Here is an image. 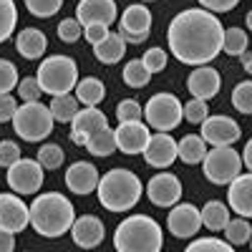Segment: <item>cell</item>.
<instances>
[{
    "label": "cell",
    "instance_id": "cell-3",
    "mask_svg": "<svg viewBox=\"0 0 252 252\" xmlns=\"http://www.w3.org/2000/svg\"><path fill=\"white\" fill-rule=\"evenodd\" d=\"M96 192L103 209H109V212H129L131 207L139 204L144 184L134 172L119 166V169H111L98 179Z\"/></svg>",
    "mask_w": 252,
    "mask_h": 252
},
{
    "label": "cell",
    "instance_id": "cell-29",
    "mask_svg": "<svg viewBox=\"0 0 252 252\" xmlns=\"http://www.w3.org/2000/svg\"><path fill=\"white\" fill-rule=\"evenodd\" d=\"M86 149L94 154V157H111L114 152H116V134H114V129H101V131H96L91 139H89V144H86Z\"/></svg>",
    "mask_w": 252,
    "mask_h": 252
},
{
    "label": "cell",
    "instance_id": "cell-2",
    "mask_svg": "<svg viewBox=\"0 0 252 252\" xmlns=\"http://www.w3.org/2000/svg\"><path fill=\"white\" fill-rule=\"evenodd\" d=\"M76 222V207L61 192H46L38 194L31 204V227L40 237L56 240L66 235Z\"/></svg>",
    "mask_w": 252,
    "mask_h": 252
},
{
    "label": "cell",
    "instance_id": "cell-51",
    "mask_svg": "<svg viewBox=\"0 0 252 252\" xmlns=\"http://www.w3.org/2000/svg\"><path fill=\"white\" fill-rule=\"evenodd\" d=\"M245 23H247V31H252V10L247 13V18H245Z\"/></svg>",
    "mask_w": 252,
    "mask_h": 252
},
{
    "label": "cell",
    "instance_id": "cell-5",
    "mask_svg": "<svg viewBox=\"0 0 252 252\" xmlns=\"http://www.w3.org/2000/svg\"><path fill=\"white\" fill-rule=\"evenodd\" d=\"M38 83L43 94H51V96H66L76 89L78 83V66L71 56H63V53H56V56H48L43 63L38 66Z\"/></svg>",
    "mask_w": 252,
    "mask_h": 252
},
{
    "label": "cell",
    "instance_id": "cell-20",
    "mask_svg": "<svg viewBox=\"0 0 252 252\" xmlns=\"http://www.w3.org/2000/svg\"><path fill=\"white\" fill-rule=\"evenodd\" d=\"M227 207L245 220L252 217V172L240 174L227 184Z\"/></svg>",
    "mask_w": 252,
    "mask_h": 252
},
{
    "label": "cell",
    "instance_id": "cell-39",
    "mask_svg": "<svg viewBox=\"0 0 252 252\" xmlns=\"http://www.w3.org/2000/svg\"><path fill=\"white\" fill-rule=\"evenodd\" d=\"M141 116H144V109H141V103L136 98H124L116 106L119 124H124V121H141Z\"/></svg>",
    "mask_w": 252,
    "mask_h": 252
},
{
    "label": "cell",
    "instance_id": "cell-13",
    "mask_svg": "<svg viewBox=\"0 0 252 252\" xmlns=\"http://www.w3.org/2000/svg\"><path fill=\"white\" fill-rule=\"evenodd\" d=\"M31 224V207L20 199V194H0V229L5 232H23Z\"/></svg>",
    "mask_w": 252,
    "mask_h": 252
},
{
    "label": "cell",
    "instance_id": "cell-6",
    "mask_svg": "<svg viewBox=\"0 0 252 252\" xmlns=\"http://www.w3.org/2000/svg\"><path fill=\"white\" fill-rule=\"evenodd\" d=\"M53 124H56V119H53L51 109L40 101H31V103L18 106V111L13 116L15 134L26 141H43L53 131Z\"/></svg>",
    "mask_w": 252,
    "mask_h": 252
},
{
    "label": "cell",
    "instance_id": "cell-41",
    "mask_svg": "<svg viewBox=\"0 0 252 252\" xmlns=\"http://www.w3.org/2000/svg\"><path fill=\"white\" fill-rule=\"evenodd\" d=\"M81 35H83V26L76 18H63L58 23V38L63 40V43H76Z\"/></svg>",
    "mask_w": 252,
    "mask_h": 252
},
{
    "label": "cell",
    "instance_id": "cell-15",
    "mask_svg": "<svg viewBox=\"0 0 252 252\" xmlns=\"http://www.w3.org/2000/svg\"><path fill=\"white\" fill-rule=\"evenodd\" d=\"M106 126H109L106 114H103L101 109H96V106H86V109H81V111L76 114V119L71 121V141L86 146L89 139H91L96 131L106 129Z\"/></svg>",
    "mask_w": 252,
    "mask_h": 252
},
{
    "label": "cell",
    "instance_id": "cell-22",
    "mask_svg": "<svg viewBox=\"0 0 252 252\" xmlns=\"http://www.w3.org/2000/svg\"><path fill=\"white\" fill-rule=\"evenodd\" d=\"M121 26L119 33H131V35H149L152 33V10L136 3V5H126L121 13Z\"/></svg>",
    "mask_w": 252,
    "mask_h": 252
},
{
    "label": "cell",
    "instance_id": "cell-4",
    "mask_svg": "<svg viewBox=\"0 0 252 252\" xmlns=\"http://www.w3.org/2000/svg\"><path fill=\"white\" fill-rule=\"evenodd\" d=\"M164 242V232L154 217L131 215L126 217L114 232L116 252H159Z\"/></svg>",
    "mask_w": 252,
    "mask_h": 252
},
{
    "label": "cell",
    "instance_id": "cell-47",
    "mask_svg": "<svg viewBox=\"0 0 252 252\" xmlns=\"http://www.w3.org/2000/svg\"><path fill=\"white\" fill-rule=\"evenodd\" d=\"M83 33H86V40L91 46H98L111 31H109V26H103V23H91V26H83Z\"/></svg>",
    "mask_w": 252,
    "mask_h": 252
},
{
    "label": "cell",
    "instance_id": "cell-43",
    "mask_svg": "<svg viewBox=\"0 0 252 252\" xmlns=\"http://www.w3.org/2000/svg\"><path fill=\"white\" fill-rule=\"evenodd\" d=\"M40 94H43V89H40L38 78H31V76H26V78H20V81H18V96L23 98V103L38 101V98H40Z\"/></svg>",
    "mask_w": 252,
    "mask_h": 252
},
{
    "label": "cell",
    "instance_id": "cell-9",
    "mask_svg": "<svg viewBox=\"0 0 252 252\" xmlns=\"http://www.w3.org/2000/svg\"><path fill=\"white\" fill-rule=\"evenodd\" d=\"M43 172L46 169L38 164V159H18L13 166H8L5 179L15 194H35L43 184Z\"/></svg>",
    "mask_w": 252,
    "mask_h": 252
},
{
    "label": "cell",
    "instance_id": "cell-16",
    "mask_svg": "<svg viewBox=\"0 0 252 252\" xmlns=\"http://www.w3.org/2000/svg\"><path fill=\"white\" fill-rule=\"evenodd\" d=\"M116 18H119L116 0H78L76 5V20L81 26H91V23L111 26Z\"/></svg>",
    "mask_w": 252,
    "mask_h": 252
},
{
    "label": "cell",
    "instance_id": "cell-46",
    "mask_svg": "<svg viewBox=\"0 0 252 252\" xmlns=\"http://www.w3.org/2000/svg\"><path fill=\"white\" fill-rule=\"evenodd\" d=\"M15 111H18V101L10 94H0V124L13 121Z\"/></svg>",
    "mask_w": 252,
    "mask_h": 252
},
{
    "label": "cell",
    "instance_id": "cell-36",
    "mask_svg": "<svg viewBox=\"0 0 252 252\" xmlns=\"http://www.w3.org/2000/svg\"><path fill=\"white\" fill-rule=\"evenodd\" d=\"M232 106L240 114H252V81H242L232 91Z\"/></svg>",
    "mask_w": 252,
    "mask_h": 252
},
{
    "label": "cell",
    "instance_id": "cell-48",
    "mask_svg": "<svg viewBox=\"0 0 252 252\" xmlns=\"http://www.w3.org/2000/svg\"><path fill=\"white\" fill-rule=\"evenodd\" d=\"M15 250V235L0 229V252H13Z\"/></svg>",
    "mask_w": 252,
    "mask_h": 252
},
{
    "label": "cell",
    "instance_id": "cell-33",
    "mask_svg": "<svg viewBox=\"0 0 252 252\" xmlns=\"http://www.w3.org/2000/svg\"><path fill=\"white\" fill-rule=\"evenodd\" d=\"M224 235H227V242L229 245H247L250 237H252V227L245 217H237V220H229L227 227H224Z\"/></svg>",
    "mask_w": 252,
    "mask_h": 252
},
{
    "label": "cell",
    "instance_id": "cell-45",
    "mask_svg": "<svg viewBox=\"0 0 252 252\" xmlns=\"http://www.w3.org/2000/svg\"><path fill=\"white\" fill-rule=\"evenodd\" d=\"M197 3L209 13H229V10L237 8L240 0H197Z\"/></svg>",
    "mask_w": 252,
    "mask_h": 252
},
{
    "label": "cell",
    "instance_id": "cell-32",
    "mask_svg": "<svg viewBox=\"0 0 252 252\" xmlns=\"http://www.w3.org/2000/svg\"><path fill=\"white\" fill-rule=\"evenodd\" d=\"M250 46L247 40V33L242 28H227L224 31V43H222V51L227 56H242Z\"/></svg>",
    "mask_w": 252,
    "mask_h": 252
},
{
    "label": "cell",
    "instance_id": "cell-35",
    "mask_svg": "<svg viewBox=\"0 0 252 252\" xmlns=\"http://www.w3.org/2000/svg\"><path fill=\"white\" fill-rule=\"evenodd\" d=\"M184 252H235V247H229V242L220 237H199Z\"/></svg>",
    "mask_w": 252,
    "mask_h": 252
},
{
    "label": "cell",
    "instance_id": "cell-11",
    "mask_svg": "<svg viewBox=\"0 0 252 252\" xmlns=\"http://www.w3.org/2000/svg\"><path fill=\"white\" fill-rule=\"evenodd\" d=\"M202 227V212L189 204V202H177L172 209H169V217H166V229L179 237V240H187V237H194Z\"/></svg>",
    "mask_w": 252,
    "mask_h": 252
},
{
    "label": "cell",
    "instance_id": "cell-17",
    "mask_svg": "<svg viewBox=\"0 0 252 252\" xmlns=\"http://www.w3.org/2000/svg\"><path fill=\"white\" fill-rule=\"evenodd\" d=\"M144 159H146V164H149V166H157V169H166V166H172L179 159L177 141L172 139V134L157 131L149 139V146L144 149Z\"/></svg>",
    "mask_w": 252,
    "mask_h": 252
},
{
    "label": "cell",
    "instance_id": "cell-50",
    "mask_svg": "<svg viewBox=\"0 0 252 252\" xmlns=\"http://www.w3.org/2000/svg\"><path fill=\"white\" fill-rule=\"evenodd\" d=\"M240 63H242V68L252 76V51H245V53L240 56Z\"/></svg>",
    "mask_w": 252,
    "mask_h": 252
},
{
    "label": "cell",
    "instance_id": "cell-14",
    "mask_svg": "<svg viewBox=\"0 0 252 252\" xmlns=\"http://www.w3.org/2000/svg\"><path fill=\"white\" fill-rule=\"evenodd\" d=\"M240 124L229 116H207L202 121V139L212 146H232L240 139Z\"/></svg>",
    "mask_w": 252,
    "mask_h": 252
},
{
    "label": "cell",
    "instance_id": "cell-19",
    "mask_svg": "<svg viewBox=\"0 0 252 252\" xmlns=\"http://www.w3.org/2000/svg\"><path fill=\"white\" fill-rule=\"evenodd\" d=\"M71 237L78 247L83 250H94L103 242L106 237V229H103V222L96 217V215H83V217H76L73 227H71Z\"/></svg>",
    "mask_w": 252,
    "mask_h": 252
},
{
    "label": "cell",
    "instance_id": "cell-27",
    "mask_svg": "<svg viewBox=\"0 0 252 252\" xmlns=\"http://www.w3.org/2000/svg\"><path fill=\"white\" fill-rule=\"evenodd\" d=\"M199 212H202V224L207 229H212V232H220V229H224L227 222H229V207L220 199L207 202Z\"/></svg>",
    "mask_w": 252,
    "mask_h": 252
},
{
    "label": "cell",
    "instance_id": "cell-7",
    "mask_svg": "<svg viewBox=\"0 0 252 252\" xmlns=\"http://www.w3.org/2000/svg\"><path fill=\"white\" fill-rule=\"evenodd\" d=\"M202 172L207 182L224 187L242 174V154H237L232 146H212L202 159Z\"/></svg>",
    "mask_w": 252,
    "mask_h": 252
},
{
    "label": "cell",
    "instance_id": "cell-42",
    "mask_svg": "<svg viewBox=\"0 0 252 252\" xmlns=\"http://www.w3.org/2000/svg\"><path fill=\"white\" fill-rule=\"evenodd\" d=\"M141 63L146 66V71L154 76V73H159V71L166 68V51L164 48H149V51L141 56Z\"/></svg>",
    "mask_w": 252,
    "mask_h": 252
},
{
    "label": "cell",
    "instance_id": "cell-24",
    "mask_svg": "<svg viewBox=\"0 0 252 252\" xmlns=\"http://www.w3.org/2000/svg\"><path fill=\"white\" fill-rule=\"evenodd\" d=\"M106 96V89H103V81L96 76H86V78H78L76 83V98L83 106H98Z\"/></svg>",
    "mask_w": 252,
    "mask_h": 252
},
{
    "label": "cell",
    "instance_id": "cell-25",
    "mask_svg": "<svg viewBox=\"0 0 252 252\" xmlns=\"http://www.w3.org/2000/svg\"><path fill=\"white\" fill-rule=\"evenodd\" d=\"M124 51H126V43H124V38H121L119 33H109L98 46H94V56H96L101 63H106V66H111V63H119V61L124 58Z\"/></svg>",
    "mask_w": 252,
    "mask_h": 252
},
{
    "label": "cell",
    "instance_id": "cell-30",
    "mask_svg": "<svg viewBox=\"0 0 252 252\" xmlns=\"http://www.w3.org/2000/svg\"><path fill=\"white\" fill-rule=\"evenodd\" d=\"M121 78H124L126 86H131V89H144V86H149L152 73L146 71V66L141 63V58H131V61L124 66Z\"/></svg>",
    "mask_w": 252,
    "mask_h": 252
},
{
    "label": "cell",
    "instance_id": "cell-44",
    "mask_svg": "<svg viewBox=\"0 0 252 252\" xmlns=\"http://www.w3.org/2000/svg\"><path fill=\"white\" fill-rule=\"evenodd\" d=\"M18 159H23L20 157V146L15 144V141H8V139H3L0 141V166H13Z\"/></svg>",
    "mask_w": 252,
    "mask_h": 252
},
{
    "label": "cell",
    "instance_id": "cell-37",
    "mask_svg": "<svg viewBox=\"0 0 252 252\" xmlns=\"http://www.w3.org/2000/svg\"><path fill=\"white\" fill-rule=\"evenodd\" d=\"M182 116L189 121V124H202L207 116H209V106L204 98H192L187 101V106H182Z\"/></svg>",
    "mask_w": 252,
    "mask_h": 252
},
{
    "label": "cell",
    "instance_id": "cell-21",
    "mask_svg": "<svg viewBox=\"0 0 252 252\" xmlns=\"http://www.w3.org/2000/svg\"><path fill=\"white\" fill-rule=\"evenodd\" d=\"M220 86H222L220 73L212 66H197L192 73H189V78H187L189 94H192L194 98H204V101L215 98L220 94Z\"/></svg>",
    "mask_w": 252,
    "mask_h": 252
},
{
    "label": "cell",
    "instance_id": "cell-31",
    "mask_svg": "<svg viewBox=\"0 0 252 252\" xmlns=\"http://www.w3.org/2000/svg\"><path fill=\"white\" fill-rule=\"evenodd\" d=\"M15 23H18V8L13 0H0V43L13 35L15 31Z\"/></svg>",
    "mask_w": 252,
    "mask_h": 252
},
{
    "label": "cell",
    "instance_id": "cell-28",
    "mask_svg": "<svg viewBox=\"0 0 252 252\" xmlns=\"http://www.w3.org/2000/svg\"><path fill=\"white\" fill-rule=\"evenodd\" d=\"M48 109H51L53 119L61 121V124H71V121L76 119V114L81 111L78 98L71 96V94H66V96H53V101H51Z\"/></svg>",
    "mask_w": 252,
    "mask_h": 252
},
{
    "label": "cell",
    "instance_id": "cell-53",
    "mask_svg": "<svg viewBox=\"0 0 252 252\" xmlns=\"http://www.w3.org/2000/svg\"><path fill=\"white\" fill-rule=\"evenodd\" d=\"M250 247H252V237H250Z\"/></svg>",
    "mask_w": 252,
    "mask_h": 252
},
{
    "label": "cell",
    "instance_id": "cell-1",
    "mask_svg": "<svg viewBox=\"0 0 252 252\" xmlns=\"http://www.w3.org/2000/svg\"><path fill=\"white\" fill-rule=\"evenodd\" d=\"M166 43L179 63L207 66L222 53L224 28L215 13L204 8H189L172 18L166 28Z\"/></svg>",
    "mask_w": 252,
    "mask_h": 252
},
{
    "label": "cell",
    "instance_id": "cell-8",
    "mask_svg": "<svg viewBox=\"0 0 252 252\" xmlns=\"http://www.w3.org/2000/svg\"><path fill=\"white\" fill-rule=\"evenodd\" d=\"M182 106L184 103L174 94H166V91L154 94L149 101H146V109H144L146 126H152V129H157V131H164V134L174 131L184 119Z\"/></svg>",
    "mask_w": 252,
    "mask_h": 252
},
{
    "label": "cell",
    "instance_id": "cell-26",
    "mask_svg": "<svg viewBox=\"0 0 252 252\" xmlns=\"http://www.w3.org/2000/svg\"><path fill=\"white\" fill-rule=\"evenodd\" d=\"M177 152L184 164H202L207 157V141L199 134H187L182 141H177Z\"/></svg>",
    "mask_w": 252,
    "mask_h": 252
},
{
    "label": "cell",
    "instance_id": "cell-23",
    "mask_svg": "<svg viewBox=\"0 0 252 252\" xmlns=\"http://www.w3.org/2000/svg\"><path fill=\"white\" fill-rule=\"evenodd\" d=\"M15 48L18 53L28 58V61H35L46 53L48 48V38L43 31H38V28H23L18 35H15Z\"/></svg>",
    "mask_w": 252,
    "mask_h": 252
},
{
    "label": "cell",
    "instance_id": "cell-38",
    "mask_svg": "<svg viewBox=\"0 0 252 252\" xmlns=\"http://www.w3.org/2000/svg\"><path fill=\"white\" fill-rule=\"evenodd\" d=\"M63 0H26V8L35 18H51L61 10Z\"/></svg>",
    "mask_w": 252,
    "mask_h": 252
},
{
    "label": "cell",
    "instance_id": "cell-52",
    "mask_svg": "<svg viewBox=\"0 0 252 252\" xmlns=\"http://www.w3.org/2000/svg\"><path fill=\"white\" fill-rule=\"evenodd\" d=\"M144 3H154V0H144Z\"/></svg>",
    "mask_w": 252,
    "mask_h": 252
},
{
    "label": "cell",
    "instance_id": "cell-40",
    "mask_svg": "<svg viewBox=\"0 0 252 252\" xmlns=\"http://www.w3.org/2000/svg\"><path fill=\"white\" fill-rule=\"evenodd\" d=\"M18 68L10 61L0 58V94H10L13 89H18Z\"/></svg>",
    "mask_w": 252,
    "mask_h": 252
},
{
    "label": "cell",
    "instance_id": "cell-34",
    "mask_svg": "<svg viewBox=\"0 0 252 252\" xmlns=\"http://www.w3.org/2000/svg\"><path fill=\"white\" fill-rule=\"evenodd\" d=\"M63 159H66V154H63V149L58 144H43L38 149V164L43 169H58L63 164Z\"/></svg>",
    "mask_w": 252,
    "mask_h": 252
},
{
    "label": "cell",
    "instance_id": "cell-18",
    "mask_svg": "<svg viewBox=\"0 0 252 252\" xmlns=\"http://www.w3.org/2000/svg\"><path fill=\"white\" fill-rule=\"evenodd\" d=\"M98 179H101V174L91 161H73L66 169V187L73 194H81V197L96 192Z\"/></svg>",
    "mask_w": 252,
    "mask_h": 252
},
{
    "label": "cell",
    "instance_id": "cell-49",
    "mask_svg": "<svg viewBox=\"0 0 252 252\" xmlns=\"http://www.w3.org/2000/svg\"><path fill=\"white\" fill-rule=\"evenodd\" d=\"M242 166H247V172H252V139L247 141L245 152H242Z\"/></svg>",
    "mask_w": 252,
    "mask_h": 252
},
{
    "label": "cell",
    "instance_id": "cell-10",
    "mask_svg": "<svg viewBox=\"0 0 252 252\" xmlns=\"http://www.w3.org/2000/svg\"><path fill=\"white\" fill-rule=\"evenodd\" d=\"M146 197H149V202L154 207H174L179 199H182V182L177 174L172 172H159L149 179V184H146Z\"/></svg>",
    "mask_w": 252,
    "mask_h": 252
},
{
    "label": "cell",
    "instance_id": "cell-12",
    "mask_svg": "<svg viewBox=\"0 0 252 252\" xmlns=\"http://www.w3.org/2000/svg\"><path fill=\"white\" fill-rule=\"evenodd\" d=\"M114 134H116V149L129 157L144 154V149L149 146V139H152L149 126L144 121H124L114 129Z\"/></svg>",
    "mask_w": 252,
    "mask_h": 252
}]
</instances>
